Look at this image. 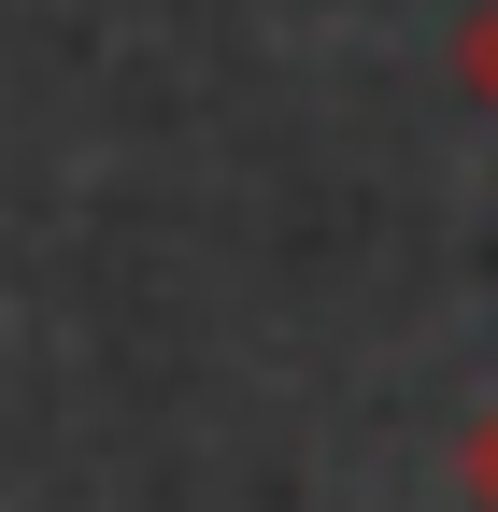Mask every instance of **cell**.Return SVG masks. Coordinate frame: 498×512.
<instances>
[{
    "label": "cell",
    "instance_id": "obj_1",
    "mask_svg": "<svg viewBox=\"0 0 498 512\" xmlns=\"http://www.w3.org/2000/svg\"><path fill=\"white\" fill-rule=\"evenodd\" d=\"M456 72H470V100L498 114V0H484V15H470V43H456Z\"/></svg>",
    "mask_w": 498,
    "mask_h": 512
},
{
    "label": "cell",
    "instance_id": "obj_2",
    "mask_svg": "<svg viewBox=\"0 0 498 512\" xmlns=\"http://www.w3.org/2000/svg\"><path fill=\"white\" fill-rule=\"evenodd\" d=\"M470 498H484V512H498V413H484V427H470Z\"/></svg>",
    "mask_w": 498,
    "mask_h": 512
}]
</instances>
